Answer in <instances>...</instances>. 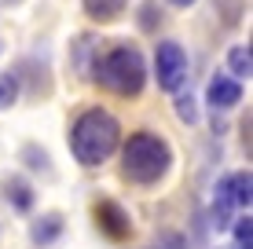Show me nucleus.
<instances>
[{
    "mask_svg": "<svg viewBox=\"0 0 253 249\" xmlns=\"http://www.w3.org/2000/svg\"><path fill=\"white\" fill-rule=\"evenodd\" d=\"M92 81L99 84V88L121 96V99H136L139 92H143V84H147V59H143V51H139L136 44H128V40L110 44L99 59H95Z\"/></svg>",
    "mask_w": 253,
    "mask_h": 249,
    "instance_id": "1",
    "label": "nucleus"
},
{
    "mask_svg": "<svg viewBox=\"0 0 253 249\" xmlns=\"http://www.w3.org/2000/svg\"><path fill=\"white\" fill-rule=\"evenodd\" d=\"M118 143H121V125H118V117L110 114V110H103V107H88L74 121V128H70V150L88 169L103 165V161L118 150Z\"/></svg>",
    "mask_w": 253,
    "mask_h": 249,
    "instance_id": "2",
    "label": "nucleus"
},
{
    "mask_svg": "<svg viewBox=\"0 0 253 249\" xmlns=\"http://www.w3.org/2000/svg\"><path fill=\"white\" fill-rule=\"evenodd\" d=\"M172 169V147L158 132H132L121 147V176L136 187H151Z\"/></svg>",
    "mask_w": 253,
    "mask_h": 249,
    "instance_id": "3",
    "label": "nucleus"
},
{
    "mask_svg": "<svg viewBox=\"0 0 253 249\" xmlns=\"http://www.w3.org/2000/svg\"><path fill=\"white\" fill-rule=\"evenodd\" d=\"M154 77H158V88L176 96L187 84V51L176 40H158L154 48Z\"/></svg>",
    "mask_w": 253,
    "mask_h": 249,
    "instance_id": "4",
    "label": "nucleus"
},
{
    "mask_svg": "<svg viewBox=\"0 0 253 249\" xmlns=\"http://www.w3.org/2000/svg\"><path fill=\"white\" fill-rule=\"evenodd\" d=\"M92 220H95V227H99L110 242H128L132 231H136L132 227V216H128L114 198H99V202H95L92 205Z\"/></svg>",
    "mask_w": 253,
    "mask_h": 249,
    "instance_id": "5",
    "label": "nucleus"
},
{
    "mask_svg": "<svg viewBox=\"0 0 253 249\" xmlns=\"http://www.w3.org/2000/svg\"><path fill=\"white\" fill-rule=\"evenodd\" d=\"M206 103L216 110H231L242 103V81H235L231 73H213L209 77V88H206Z\"/></svg>",
    "mask_w": 253,
    "mask_h": 249,
    "instance_id": "6",
    "label": "nucleus"
},
{
    "mask_svg": "<svg viewBox=\"0 0 253 249\" xmlns=\"http://www.w3.org/2000/svg\"><path fill=\"white\" fill-rule=\"evenodd\" d=\"M63 227H66V216H63V213H41V216L30 224V242L44 249V246H51V242H59V238H63Z\"/></svg>",
    "mask_w": 253,
    "mask_h": 249,
    "instance_id": "7",
    "label": "nucleus"
},
{
    "mask_svg": "<svg viewBox=\"0 0 253 249\" xmlns=\"http://www.w3.org/2000/svg\"><path fill=\"white\" fill-rule=\"evenodd\" d=\"M99 59V37L95 33H81L74 40V70L81 77H92V66Z\"/></svg>",
    "mask_w": 253,
    "mask_h": 249,
    "instance_id": "8",
    "label": "nucleus"
},
{
    "mask_svg": "<svg viewBox=\"0 0 253 249\" xmlns=\"http://www.w3.org/2000/svg\"><path fill=\"white\" fill-rule=\"evenodd\" d=\"M4 194H7V205H11L15 213H30L33 202H37V194H33V183H30L26 176H7Z\"/></svg>",
    "mask_w": 253,
    "mask_h": 249,
    "instance_id": "9",
    "label": "nucleus"
},
{
    "mask_svg": "<svg viewBox=\"0 0 253 249\" xmlns=\"http://www.w3.org/2000/svg\"><path fill=\"white\" fill-rule=\"evenodd\" d=\"M81 7H84V15H88V22L107 26V22H114V19L125 15L128 0H81Z\"/></svg>",
    "mask_w": 253,
    "mask_h": 249,
    "instance_id": "10",
    "label": "nucleus"
},
{
    "mask_svg": "<svg viewBox=\"0 0 253 249\" xmlns=\"http://www.w3.org/2000/svg\"><path fill=\"white\" fill-rule=\"evenodd\" d=\"M231 220H235V202L228 194V179H220L213 191V227L224 231V227H231Z\"/></svg>",
    "mask_w": 253,
    "mask_h": 249,
    "instance_id": "11",
    "label": "nucleus"
},
{
    "mask_svg": "<svg viewBox=\"0 0 253 249\" xmlns=\"http://www.w3.org/2000/svg\"><path fill=\"white\" fill-rule=\"evenodd\" d=\"M224 179H228V194H231L235 209H246V213H250V202H253V176H250V173H231V176H224Z\"/></svg>",
    "mask_w": 253,
    "mask_h": 249,
    "instance_id": "12",
    "label": "nucleus"
},
{
    "mask_svg": "<svg viewBox=\"0 0 253 249\" xmlns=\"http://www.w3.org/2000/svg\"><path fill=\"white\" fill-rule=\"evenodd\" d=\"M228 70L235 81H250V73H253V55H250V44H235L228 51Z\"/></svg>",
    "mask_w": 253,
    "mask_h": 249,
    "instance_id": "13",
    "label": "nucleus"
},
{
    "mask_svg": "<svg viewBox=\"0 0 253 249\" xmlns=\"http://www.w3.org/2000/svg\"><path fill=\"white\" fill-rule=\"evenodd\" d=\"M19 92H22V81L15 70H4L0 73V110H11L19 103Z\"/></svg>",
    "mask_w": 253,
    "mask_h": 249,
    "instance_id": "14",
    "label": "nucleus"
},
{
    "mask_svg": "<svg viewBox=\"0 0 253 249\" xmlns=\"http://www.w3.org/2000/svg\"><path fill=\"white\" fill-rule=\"evenodd\" d=\"M231 231H235V249H253V220L250 213L239 220H231Z\"/></svg>",
    "mask_w": 253,
    "mask_h": 249,
    "instance_id": "15",
    "label": "nucleus"
},
{
    "mask_svg": "<svg viewBox=\"0 0 253 249\" xmlns=\"http://www.w3.org/2000/svg\"><path fill=\"white\" fill-rule=\"evenodd\" d=\"M176 114H180L184 125L198 121V107H195V96H191V92H176Z\"/></svg>",
    "mask_w": 253,
    "mask_h": 249,
    "instance_id": "16",
    "label": "nucleus"
},
{
    "mask_svg": "<svg viewBox=\"0 0 253 249\" xmlns=\"http://www.w3.org/2000/svg\"><path fill=\"white\" fill-rule=\"evenodd\" d=\"M154 249H187V238L180 235V231H158V238H154Z\"/></svg>",
    "mask_w": 253,
    "mask_h": 249,
    "instance_id": "17",
    "label": "nucleus"
},
{
    "mask_svg": "<svg viewBox=\"0 0 253 249\" xmlns=\"http://www.w3.org/2000/svg\"><path fill=\"white\" fill-rule=\"evenodd\" d=\"M22 158H26V161H30V165H33V169H44V173H48V169H51V161H48V154H44V150H41V147H33V143H26V147H22Z\"/></svg>",
    "mask_w": 253,
    "mask_h": 249,
    "instance_id": "18",
    "label": "nucleus"
},
{
    "mask_svg": "<svg viewBox=\"0 0 253 249\" xmlns=\"http://www.w3.org/2000/svg\"><path fill=\"white\" fill-rule=\"evenodd\" d=\"M169 4H172V7H191L195 0H169Z\"/></svg>",
    "mask_w": 253,
    "mask_h": 249,
    "instance_id": "19",
    "label": "nucleus"
},
{
    "mask_svg": "<svg viewBox=\"0 0 253 249\" xmlns=\"http://www.w3.org/2000/svg\"><path fill=\"white\" fill-rule=\"evenodd\" d=\"M0 51H4V44H0Z\"/></svg>",
    "mask_w": 253,
    "mask_h": 249,
    "instance_id": "20",
    "label": "nucleus"
},
{
    "mask_svg": "<svg viewBox=\"0 0 253 249\" xmlns=\"http://www.w3.org/2000/svg\"><path fill=\"white\" fill-rule=\"evenodd\" d=\"M231 249H235V246H231Z\"/></svg>",
    "mask_w": 253,
    "mask_h": 249,
    "instance_id": "21",
    "label": "nucleus"
}]
</instances>
